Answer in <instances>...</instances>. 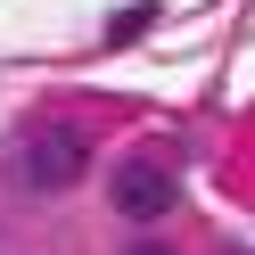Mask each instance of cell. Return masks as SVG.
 <instances>
[{"mask_svg":"<svg viewBox=\"0 0 255 255\" xmlns=\"http://www.w3.org/2000/svg\"><path fill=\"white\" fill-rule=\"evenodd\" d=\"M107 198H116L124 222H165L181 189H173V165H165V156H132V165L116 173V189H107Z\"/></svg>","mask_w":255,"mask_h":255,"instance_id":"obj_2","label":"cell"},{"mask_svg":"<svg viewBox=\"0 0 255 255\" xmlns=\"http://www.w3.org/2000/svg\"><path fill=\"white\" fill-rule=\"evenodd\" d=\"M83 165H91V148H83V132H66V124H50V132H33L17 148V173H25V189H74L83 181Z\"/></svg>","mask_w":255,"mask_h":255,"instance_id":"obj_1","label":"cell"},{"mask_svg":"<svg viewBox=\"0 0 255 255\" xmlns=\"http://www.w3.org/2000/svg\"><path fill=\"white\" fill-rule=\"evenodd\" d=\"M124 255H173V247H156V239H132V247H124Z\"/></svg>","mask_w":255,"mask_h":255,"instance_id":"obj_3","label":"cell"}]
</instances>
